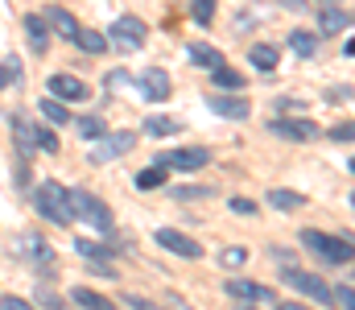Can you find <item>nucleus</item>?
Listing matches in <instances>:
<instances>
[{"label": "nucleus", "mask_w": 355, "mask_h": 310, "mask_svg": "<svg viewBox=\"0 0 355 310\" xmlns=\"http://www.w3.org/2000/svg\"><path fill=\"white\" fill-rule=\"evenodd\" d=\"M190 12H194L198 25H211V17H215V0H190Z\"/></svg>", "instance_id": "obj_31"}, {"label": "nucleus", "mask_w": 355, "mask_h": 310, "mask_svg": "<svg viewBox=\"0 0 355 310\" xmlns=\"http://www.w3.org/2000/svg\"><path fill=\"white\" fill-rule=\"evenodd\" d=\"M347 25H352V12H347V8H335V4L322 8V17H318V29H322V33H339V29H347Z\"/></svg>", "instance_id": "obj_17"}, {"label": "nucleus", "mask_w": 355, "mask_h": 310, "mask_svg": "<svg viewBox=\"0 0 355 310\" xmlns=\"http://www.w3.org/2000/svg\"><path fill=\"white\" fill-rule=\"evenodd\" d=\"M145 132L149 137H178L182 132V120H174V116H149L145 120Z\"/></svg>", "instance_id": "obj_20"}, {"label": "nucleus", "mask_w": 355, "mask_h": 310, "mask_svg": "<svg viewBox=\"0 0 355 310\" xmlns=\"http://www.w3.org/2000/svg\"><path fill=\"white\" fill-rule=\"evenodd\" d=\"M46 87H50V96H54V100H75V103H83L91 96V87L87 83H83V79H75V75H50V83H46Z\"/></svg>", "instance_id": "obj_10"}, {"label": "nucleus", "mask_w": 355, "mask_h": 310, "mask_svg": "<svg viewBox=\"0 0 355 310\" xmlns=\"http://www.w3.org/2000/svg\"><path fill=\"white\" fill-rule=\"evenodd\" d=\"M232 211H236V215H257V203H252V199H240V195H236V199H232Z\"/></svg>", "instance_id": "obj_35"}, {"label": "nucleus", "mask_w": 355, "mask_h": 310, "mask_svg": "<svg viewBox=\"0 0 355 310\" xmlns=\"http://www.w3.org/2000/svg\"><path fill=\"white\" fill-rule=\"evenodd\" d=\"M79 132H83L87 141H95V137H103V132H107V124H103L99 116H79Z\"/></svg>", "instance_id": "obj_30"}, {"label": "nucleus", "mask_w": 355, "mask_h": 310, "mask_svg": "<svg viewBox=\"0 0 355 310\" xmlns=\"http://www.w3.org/2000/svg\"><path fill=\"white\" fill-rule=\"evenodd\" d=\"M37 149H46V153H58V137H54L50 128H37Z\"/></svg>", "instance_id": "obj_33"}, {"label": "nucleus", "mask_w": 355, "mask_h": 310, "mask_svg": "<svg viewBox=\"0 0 355 310\" xmlns=\"http://www.w3.org/2000/svg\"><path fill=\"white\" fill-rule=\"evenodd\" d=\"M211 87L240 92V87H244V75H240V71H232V67H215V71H211Z\"/></svg>", "instance_id": "obj_21"}, {"label": "nucleus", "mask_w": 355, "mask_h": 310, "mask_svg": "<svg viewBox=\"0 0 355 310\" xmlns=\"http://www.w3.org/2000/svg\"><path fill=\"white\" fill-rule=\"evenodd\" d=\"M302 244H306L310 252H318L322 261H331V265H347V261H352V240H339V236H327V232L306 227V232H302Z\"/></svg>", "instance_id": "obj_3"}, {"label": "nucleus", "mask_w": 355, "mask_h": 310, "mask_svg": "<svg viewBox=\"0 0 355 310\" xmlns=\"http://www.w3.org/2000/svg\"><path fill=\"white\" fill-rule=\"evenodd\" d=\"M322 4H339V0H322Z\"/></svg>", "instance_id": "obj_41"}, {"label": "nucleus", "mask_w": 355, "mask_h": 310, "mask_svg": "<svg viewBox=\"0 0 355 310\" xmlns=\"http://www.w3.org/2000/svg\"><path fill=\"white\" fill-rule=\"evenodd\" d=\"M67 199H71L75 219L91 223L95 232H112V211H107V203H103V199H95V195H91V191H83V187L67 191Z\"/></svg>", "instance_id": "obj_2"}, {"label": "nucleus", "mask_w": 355, "mask_h": 310, "mask_svg": "<svg viewBox=\"0 0 355 310\" xmlns=\"http://www.w3.org/2000/svg\"><path fill=\"white\" fill-rule=\"evenodd\" d=\"M12 75H8V67H0V92H4V83H8Z\"/></svg>", "instance_id": "obj_40"}, {"label": "nucleus", "mask_w": 355, "mask_h": 310, "mask_svg": "<svg viewBox=\"0 0 355 310\" xmlns=\"http://www.w3.org/2000/svg\"><path fill=\"white\" fill-rule=\"evenodd\" d=\"M145 37H149V29H145V21H137V17H120V21H112V29H107V42L120 46V50H141Z\"/></svg>", "instance_id": "obj_5"}, {"label": "nucleus", "mask_w": 355, "mask_h": 310, "mask_svg": "<svg viewBox=\"0 0 355 310\" xmlns=\"http://www.w3.org/2000/svg\"><path fill=\"white\" fill-rule=\"evenodd\" d=\"M124 302H128V307H132V310H157V307H153V302H145L141 294H124Z\"/></svg>", "instance_id": "obj_37"}, {"label": "nucleus", "mask_w": 355, "mask_h": 310, "mask_svg": "<svg viewBox=\"0 0 355 310\" xmlns=\"http://www.w3.org/2000/svg\"><path fill=\"white\" fill-rule=\"evenodd\" d=\"M157 244L170 248V252H178V257H186V261H198V257H202V244H198L194 236H186V232H174V227H162V232H157Z\"/></svg>", "instance_id": "obj_9"}, {"label": "nucleus", "mask_w": 355, "mask_h": 310, "mask_svg": "<svg viewBox=\"0 0 355 310\" xmlns=\"http://www.w3.org/2000/svg\"><path fill=\"white\" fill-rule=\"evenodd\" d=\"M8 128H12V137H17V153L29 157V153L37 149V128H33L25 116H8Z\"/></svg>", "instance_id": "obj_14"}, {"label": "nucleus", "mask_w": 355, "mask_h": 310, "mask_svg": "<svg viewBox=\"0 0 355 310\" xmlns=\"http://www.w3.org/2000/svg\"><path fill=\"white\" fill-rule=\"evenodd\" d=\"M33 207L42 211V219H50V223H62V227L75 219L71 199H67V187H62V182H54V178L37 182V191H33Z\"/></svg>", "instance_id": "obj_1"}, {"label": "nucleus", "mask_w": 355, "mask_h": 310, "mask_svg": "<svg viewBox=\"0 0 355 310\" xmlns=\"http://www.w3.org/2000/svg\"><path fill=\"white\" fill-rule=\"evenodd\" d=\"M71 298H75V307H83V310H116L103 294H95V290H87V286H75Z\"/></svg>", "instance_id": "obj_19"}, {"label": "nucleus", "mask_w": 355, "mask_h": 310, "mask_svg": "<svg viewBox=\"0 0 355 310\" xmlns=\"http://www.w3.org/2000/svg\"><path fill=\"white\" fill-rule=\"evenodd\" d=\"M272 307H277V310H306L302 302H272Z\"/></svg>", "instance_id": "obj_39"}, {"label": "nucleus", "mask_w": 355, "mask_h": 310, "mask_svg": "<svg viewBox=\"0 0 355 310\" xmlns=\"http://www.w3.org/2000/svg\"><path fill=\"white\" fill-rule=\"evenodd\" d=\"M75 252H83L91 265H103V261L112 257V252H107L103 244H95V240H75Z\"/></svg>", "instance_id": "obj_28"}, {"label": "nucleus", "mask_w": 355, "mask_h": 310, "mask_svg": "<svg viewBox=\"0 0 355 310\" xmlns=\"http://www.w3.org/2000/svg\"><path fill=\"white\" fill-rule=\"evenodd\" d=\"M71 42H75L79 50H87V54H103V50H107V37L95 33V29H83V25H79V33H75Z\"/></svg>", "instance_id": "obj_22"}, {"label": "nucleus", "mask_w": 355, "mask_h": 310, "mask_svg": "<svg viewBox=\"0 0 355 310\" xmlns=\"http://www.w3.org/2000/svg\"><path fill=\"white\" fill-rule=\"evenodd\" d=\"M211 162V149H198V145H186V149H174V153H157V166H174V170H202Z\"/></svg>", "instance_id": "obj_8"}, {"label": "nucleus", "mask_w": 355, "mask_h": 310, "mask_svg": "<svg viewBox=\"0 0 355 310\" xmlns=\"http://www.w3.org/2000/svg\"><path fill=\"white\" fill-rule=\"evenodd\" d=\"M46 21H50V25H54V33H58V37H67V42L79 33V21H75L67 8H50V12H46Z\"/></svg>", "instance_id": "obj_16"}, {"label": "nucleus", "mask_w": 355, "mask_h": 310, "mask_svg": "<svg viewBox=\"0 0 355 310\" xmlns=\"http://www.w3.org/2000/svg\"><path fill=\"white\" fill-rule=\"evenodd\" d=\"M157 187H166V166H149L137 174V191H157Z\"/></svg>", "instance_id": "obj_27"}, {"label": "nucleus", "mask_w": 355, "mask_h": 310, "mask_svg": "<svg viewBox=\"0 0 355 310\" xmlns=\"http://www.w3.org/2000/svg\"><path fill=\"white\" fill-rule=\"evenodd\" d=\"M277 58H281L277 46H252V50H248V62H252L257 71H277Z\"/></svg>", "instance_id": "obj_23"}, {"label": "nucleus", "mask_w": 355, "mask_h": 310, "mask_svg": "<svg viewBox=\"0 0 355 310\" xmlns=\"http://www.w3.org/2000/svg\"><path fill=\"white\" fill-rule=\"evenodd\" d=\"M42 116H46L50 124H71V112H67V103L54 100V96H46V100H42Z\"/></svg>", "instance_id": "obj_25"}, {"label": "nucleus", "mask_w": 355, "mask_h": 310, "mask_svg": "<svg viewBox=\"0 0 355 310\" xmlns=\"http://www.w3.org/2000/svg\"><path fill=\"white\" fill-rule=\"evenodd\" d=\"M170 92H174V83H170V75H166L162 67H153V71L141 75V96H145V100L162 103V100H170Z\"/></svg>", "instance_id": "obj_13"}, {"label": "nucleus", "mask_w": 355, "mask_h": 310, "mask_svg": "<svg viewBox=\"0 0 355 310\" xmlns=\"http://www.w3.org/2000/svg\"><path fill=\"white\" fill-rule=\"evenodd\" d=\"M223 290H227L236 302H272V290L261 286V282H248V277H232Z\"/></svg>", "instance_id": "obj_11"}, {"label": "nucleus", "mask_w": 355, "mask_h": 310, "mask_svg": "<svg viewBox=\"0 0 355 310\" xmlns=\"http://www.w3.org/2000/svg\"><path fill=\"white\" fill-rule=\"evenodd\" d=\"M0 310H33L25 298H17V294H8V298H0Z\"/></svg>", "instance_id": "obj_36"}, {"label": "nucleus", "mask_w": 355, "mask_h": 310, "mask_svg": "<svg viewBox=\"0 0 355 310\" xmlns=\"http://www.w3.org/2000/svg\"><path fill=\"white\" fill-rule=\"evenodd\" d=\"M268 207H277V211H297V207H306V195H297V191H268Z\"/></svg>", "instance_id": "obj_24"}, {"label": "nucleus", "mask_w": 355, "mask_h": 310, "mask_svg": "<svg viewBox=\"0 0 355 310\" xmlns=\"http://www.w3.org/2000/svg\"><path fill=\"white\" fill-rule=\"evenodd\" d=\"M244 261H248V248H240V244H232V248L219 252V265H227V269H240Z\"/></svg>", "instance_id": "obj_29"}, {"label": "nucleus", "mask_w": 355, "mask_h": 310, "mask_svg": "<svg viewBox=\"0 0 355 310\" xmlns=\"http://www.w3.org/2000/svg\"><path fill=\"white\" fill-rule=\"evenodd\" d=\"M281 282H285V286H293L297 294H306V298H310V302H318V307H335V302H331V294H335V290H331L318 273H306V269H285V273H281Z\"/></svg>", "instance_id": "obj_4"}, {"label": "nucleus", "mask_w": 355, "mask_h": 310, "mask_svg": "<svg viewBox=\"0 0 355 310\" xmlns=\"http://www.w3.org/2000/svg\"><path fill=\"white\" fill-rule=\"evenodd\" d=\"M207 107L215 116H227V120H248L252 116V103L244 96H207Z\"/></svg>", "instance_id": "obj_12"}, {"label": "nucleus", "mask_w": 355, "mask_h": 310, "mask_svg": "<svg viewBox=\"0 0 355 310\" xmlns=\"http://www.w3.org/2000/svg\"><path fill=\"white\" fill-rule=\"evenodd\" d=\"M289 50H297L302 58H310V54L318 50V37H314V33H306V29H293V33H289Z\"/></svg>", "instance_id": "obj_26"}, {"label": "nucleus", "mask_w": 355, "mask_h": 310, "mask_svg": "<svg viewBox=\"0 0 355 310\" xmlns=\"http://www.w3.org/2000/svg\"><path fill=\"white\" fill-rule=\"evenodd\" d=\"M25 33H29L33 54H46V46H50V25H46L37 12H29V17H25Z\"/></svg>", "instance_id": "obj_15"}, {"label": "nucleus", "mask_w": 355, "mask_h": 310, "mask_svg": "<svg viewBox=\"0 0 355 310\" xmlns=\"http://www.w3.org/2000/svg\"><path fill=\"white\" fill-rule=\"evenodd\" d=\"M186 54H190V62H194V67H207V71L223 67V54H219L215 46H202V42H194V46H190Z\"/></svg>", "instance_id": "obj_18"}, {"label": "nucleus", "mask_w": 355, "mask_h": 310, "mask_svg": "<svg viewBox=\"0 0 355 310\" xmlns=\"http://www.w3.org/2000/svg\"><path fill=\"white\" fill-rule=\"evenodd\" d=\"M331 137H335V141H352V124H335Z\"/></svg>", "instance_id": "obj_38"}, {"label": "nucleus", "mask_w": 355, "mask_h": 310, "mask_svg": "<svg viewBox=\"0 0 355 310\" xmlns=\"http://www.w3.org/2000/svg\"><path fill=\"white\" fill-rule=\"evenodd\" d=\"M174 199H211V187H170Z\"/></svg>", "instance_id": "obj_32"}, {"label": "nucleus", "mask_w": 355, "mask_h": 310, "mask_svg": "<svg viewBox=\"0 0 355 310\" xmlns=\"http://www.w3.org/2000/svg\"><path fill=\"white\" fill-rule=\"evenodd\" d=\"M268 132L272 137H285V141H314L318 137V124L306 120V116H272L268 120Z\"/></svg>", "instance_id": "obj_7"}, {"label": "nucleus", "mask_w": 355, "mask_h": 310, "mask_svg": "<svg viewBox=\"0 0 355 310\" xmlns=\"http://www.w3.org/2000/svg\"><path fill=\"white\" fill-rule=\"evenodd\" d=\"M240 310H248V307H240Z\"/></svg>", "instance_id": "obj_42"}, {"label": "nucleus", "mask_w": 355, "mask_h": 310, "mask_svg": "<svg viewBox=\"0 0 355 310\" xmlns=\"http://www.w3.org/2000/svg\"><path fill=\"white\" fill-rule=\"evenodd\" d=\"M132 145H137V132H103V137H95L91 162H95V166H103V162H116V157H124Z\"/></svg>", "instance_id": "obj_6"}, {"label": "nucleus", "mask_w": 355, "mask_h": 310, "mask_svg": "<svg viewBox=\"0 0 355 310\" xmlns=\"http://www.w3.org/2000/svg\"><path fill=\"white\" fill-rule=\"evenodd\" d=\"M331 302H339V310H355V294H352V286H339V294H331Z\"/></svg>", "instance_id": "obj_34"}]
</instances>
